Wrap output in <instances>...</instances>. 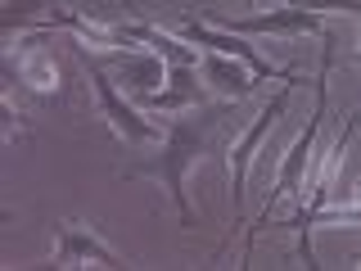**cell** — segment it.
Listing matches in <instances>:
<instances>
[{"label":"cell","instance_id":"obj_1","mask_svg":"<svg viewBox=\"0 0 361 271\" xmlns=\"http://www.w3.org/2000/svg\"><path fill=\"white\" fill-rule=\"evenodd\" d=\"M221 131H226V113H221V109H212V104L185 109V113L172 122V127H167L163 154H154L149 163H135L127 176H131V181H135V176H158V181L167 186L172 208L180 212V226H195V208H190L185 181H190V172H195L203 158L221 150Z\"/></svg>","mask_w":361,"mask_h":271},{"label":"cell","instance_id":"obj_2","mask_svg":"<svg viewBox=\"0 0 361 271\" xmlns=\"http://www.w3.org/2000/svg\"><path fill=\"white\" fill-rule=\"evenodd\" d=\"M325 45V54H321V73H316V104H312V118H307V127L298 131V140L285 150V158H280V172H276V186H271V195H267V208H262V217H257L253 226L244 231V263H253V231L257 226H267L271 222V212L280 208V203H293L298 208L302 203V176H307V163H312V145H316V136H321V122H325V109H330V64H334V32H325L321 37Z\"/></svg>","mask_w":361,"mask_h":271},{"label":"cell","instance_id":"obj_3","mask_svg":"<svg viewBox=\"0 0 361 271\" xmlns=\"http://www.w3.org/2000/svg\"><path fill=\"white\" fill-rule=\"evenodd\" d=\"M73 54H77V64L86 68L90 90H95V104L109 118V127L118 131L127 145H149V140H158V127L140 113V104H131V100L118 90V82H113V68L104 59H95V54H90V45H82V41H73Z\"/></svg>","mask_w":361,"mask_h":271},{"label":"cell","instance_id":"obj_4","mask_svg":"<svg viewBox=\"0 0 361 271\" xmlns=\"http://www.w3.org/2000/svg\"><path fill=\"white\" fill-rule=\"evenodd\" d=\"M298 90V82H285L276 90V95L262 104V113L253 118V127H248L235 145H226V163H231V208H235V226H244V190H248V167H253L257 150H262V140L271 136L276 127V118L289 109V95Z\"/></svg>","mask_w":361,"mask_h":271},{"label":"cell","instance_id":"obj_5","mask_svg":"<svg viewBox=\"0 0 361 271\" xmlns=\"http://www.w3.org/2000/svg\"><path fill=\"white\" fill-rule=\"evenodd\" d=\"M180 37L185 41H195V45H203V50L208 54H231V59H244L248 68H253L257 77H262V82H298L302 86V77L298 73H289V68H280V64H271V59H262V54L253 50V45H248L244 37H231V32H221V28H212L208 18H185L180 23Z\"/></svg>","mask_w":361,"mask_h":271},{"label":"cell","instance_id":"obj_6","mask_svg":"<svg viewBox=\"0 0 361 271\" xmlns=\"http://www.w3.org/2000/svg\"><path fill=\"white\" fill-rule=\"evenodd\" d=\"M217 28H231L240 32V37H325V14H316V9H298L289 5V0H280L276 9H267V14H253V18H221Z\"/></svg>","mask_w":361,"mask_h":271},{"label":"cell","instance_id":"obj_7","mask_svg":"<svg viewBox=\"0 0 361 271\" xmlns=\"http://www.w3.org/2000/svg\"><path fill=\"white\" fill-rule=\"evenodd\" d=\"M50 267H127V258L109 248L86 222H54Z\"/></svg>","mask_w":361,"mask_h":271},{"label":"cell","instance_id":"obj_8","mask_svg":"<svg viewBox=\"0 0 361 271\" xmlns=\"http://www.w3.org/2000/svg\"><path fill=\"white\" fill-rule=\"evenodd\" d=\"M5 68H9V82H18L23 90H32L37 100L59 95V64L45 45H9L5 50Z\"/></svg>","mask_w":361,"mask_h":271},{"label":"cell","instance_id":"obj_9","mask_svg":"<svg viewBox=\"0 0 361 271\" xmlns=\"http://www.w3.org/2000/svg\"><path fill=\"white\" fill-rule=\"evenodd\" d=\"M135 104L145 113H185V109L208 104V86L195 82V64H167V82L158 90L135 95Z\"/></svg>","mask_w":361,"mask_h":271},{"label":"cell","instance_id":"obj_10","mask_svg":"<svg viewBox=\"0 0 361 271\" xmlns=\"http://www.w3.org/2000/svg\"><path fill=\"white\" fill-rule=\"evenodd\" d=\"M203 77H208V90H217L226 104L235 100H253L262 90V77H248V64L244 59H231V54H208L203 59Z\"/></svg>","mask_w":361,"mask_h":271},{"label":"cell","instance_id":"obj_11","mask_svg":"<svg viewBox=\"0 0 361 271\" xmlns=\"http://www.w3.org/2000/svg\"><path fill=\"white\" fill-rule=\"evenodd\" d=\"M122 28H127L131 41H140L145 50H154V54H163L167 64H199V45L185 41L180 32H167V28H158V23H122Z\"/></svg>","mask_w":361,"mask_h":271},{"label":"cell","instance_id":"obj_12","mask_svg":"<svg viewBox=\"0 0 361 271\" xmlns=\"http://www.w3.org/2000/svg\"><path fill=\"white\" fill-rule=\"evenodd\" d=\"M298 9H316V14H348L361 23V0H289Z\"/></svg>","mask_w":361,"mask_h":271},{"label":"cell","instance_id":"obj_13","mask_svg":"<svg viewBox=\"0 0 361 271\" xmlns=\"http://www.w3.org/2000/svg\"><path fill=\"white\" fill-rule=\"evenodd\" d=\"M357 68H361V54H357Z\"/></svg>","mask_w":361,"mask_h":271}]
</instances>
